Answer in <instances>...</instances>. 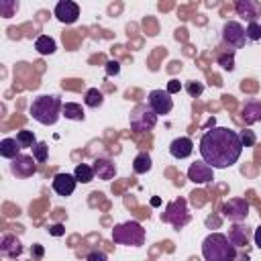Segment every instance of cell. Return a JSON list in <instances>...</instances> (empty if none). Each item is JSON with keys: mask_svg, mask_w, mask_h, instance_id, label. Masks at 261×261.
<instances>
[{"mask_svg": "<svg viewBox=\"0 0 261 261\" xmlns=\"http://www.w3.org/2000/svg\"><path fill=\"white\" fill-rule=\"evenodd\" d=\"M243 153V143L237 130L228 126H212L200 139L202 161L212 169H226L239 161Z\"/></svg>", "mask_w": 261, "mask_h": 261, "instance_id": "6da1fadb", "label": "cell"}, {"mask_svg": "<svg viewBox=\"0 0 261 261\" xmlns=\"http://www.w3.org/2000/svg\"><path fill=\"white\" fill-rule=\"evenodd\" d=\"M234 12L247 22H257V18L261 16V4L257 0H237Z\"/></svg>", "mask_w": 261, "mask_h": 261, "instance_id": "4fadbf2b", "label": "cell"}, {"mask_svg": "<svg viewBox=\"0 0 261 261\" xmlns=\"http://www.w3.org/2000/svg\"><path fill=\"white\" fill-rule=\"evenodd\" d=\"M86 261H108V257H106V253H102V251H92V253H88Z\"/></svg>", "mask_w": 261, "mask_h": 261, "instance_id": "d6a6232c", "label": "cell"}, {"mask_svg": "<svg viewBox=\"0 0 261 261\" xmlns=\"http://www.w3.org/2000/svg\"><path fill=\"white\" fill-rule=\"evenodd\" d=\"M253 241H255V245L261 249V224L255 228V232H253Z\"/></svg>", "mask_w": 261, "mask_h": 261, "instance_id": "74e56055", "label": "cell"}, {"mask_svg": "<svg viewBox=\"0 0 261 261\" xmlns=\"http://www.w3.org/2000/svg\"><path fill=\"white\" fill-rule=\"evenodd\" d=\"M222 39H224V43H226L228 47H234V49H239V47H243V45L247 43L245 29H243L241 22H237V20L224 22V27H222Z\"/></svg>", "mask_w": 261, "mask_h": 261, "instance_id": "9c48e42d", "label": "cell"}, {"mask_svg": "<svg viewBox=\"0 0 261 261\" xmlns=\"http://www.w3.org/2000/svg\"><path fill=\"white\" fill-rule=\"evenodd\" d=\"M179 88H181V84H179L177 80H169V84H167V92H169V94L179 92Z\"/></svg>", "mask_w": 261, "mask_h": 261, "instance_id": "d590c367", "label": "cell"}, {"mask_svg": "<svg viewBox=\"0 0 261 261\" xmlns=\"http://www.w3.org/2000/svg\"><path fill=\"white\" fill-rule=\"evenodd\" d=\"M10 171L16 175V177H31L37 173V159L31 157V155H24L20 153L18 157H14L10 161Z\"/></svg>", "mask_w": 261, "mask_h": 261, "instance_id": "30bf717a", "label": "cell"}, {"mask_svg": "<svg viewBox=\"0 0 261 261\" xmlns=\"http://www.w3.org/2000/svg\"><path fill=\"white\" fill-rule=\"evenodd\" d=\"M0 251L6 255V257H18L20 253H22V243H20V239H16L14 234H4L2 239H0Z\"/></svg>", "mask_w": 261, "mask_h": 261, "instance_id": "ac0fdd59", "label": "cell"}, {"mask_svg": "<svg viewBox=\"0 0 261 261\" xmlns=\"http://www.w3.org/2000/svg\"><path fill=\"white\" fill-rule=\"evenodd\" d=\"M192 151H194V143H192L190 137H177L169 145V153L175 159H186V157L192 155Z\"/></svg>", "mask_w": 261, "mask_h": 261, "instance_id": "9a60e30c", "label": "cell"}, {"mask_svg": "<svg viewBox=\"0 0 261 261\" xmlns=\"http://www.w3.org/2000/svg\"><path fill=\"white\" fill-rule=\"evenodd\" d=\"M202 257L204 261H234L237 247L228 241L222 232H210L202 243Z\"/></svg>", "mask_w": 261, "mask_h": 261, "instance_id": "3957f363", "label": "cell"}, {"mask_svg": "<svg viewBox=\"0 0 261 261\" xmlns=\"http://www.w3.org/2000/svg\"><path fill=\"white\" fill-rule=\"evenodd\" d=\"M112 241L116 245H128V247H141L145 243V228L137 220L120 222L112 228Z\"/></svg>", "mask_w": 261, "mask_h": 261, "instance_id": "277c9868", "label": "cell"}, {"mask_svg": "<svg viewBox=\"0 0 261 261\" xmlns=\"http://www.w3.org/2000/svg\"><path fill=\"white\" fill-rule=\"evenodd\" d=\"M188 179L194 184H210L214 179V169L204 161H194L188 167Z\"/></svg>", "mask_w": 261, "mask_h": 261, "instance_id": "7c38bea8", "label": "cell"}, {"mask_svg": "<svg viewBox=\"0 0 261 261\" xmlns=\"http://www.w3.org/2000/svg\"><path fill=\"white\" fill-rule=\"evenodd\" d=\"M241 116L247 124H255L261 120V100H247L243 110H241Z\"/></svg>", "mask_w": 261, "mask_h": 261, "instance_id": "d6986e66", "label": "cell"}, {"mask_svg": "<svg viewBox=\"0 0 261 261\" xmlns=\"http://www.w3.org/2000/svg\"><path fill=\"white\" fill-rule=\"evenodd\" d=\"M159 204H161L159 198H151V206H159Z\"/></svg>", "mask_w": 261, "mask_h": 261, "instance_id": "f35d334b", "label": "cell"}, {"mask_svg": "<svg viewBox=\"0 0 261 261\" xmlns=\"http://www.w3.org/2000/svg\"><path fill=\"white\" fill-rule=\"evenodd\" d=\"M118 71H120L118 61H108V63H106V73H108V75H116Z\"/></svg>", "mask_w": 261, "mask_h": 261, "instance_id": "836d02e7", "label": "cell"}, {"mask_svg": "<svg viewBox=\"0 0 261 261\" xmlns=\"http://www.w3.org/2000/svg\"><path fill=\"white\" fill-rule=\"evenodd\" d=\"M222 216L230 222H243L249 216V202L245 198H228L222 204Z\"/></svg>", "mask_w": 261, "mask_h": 261, "instance_id": "52a82bcc", "label": "cell"}, {"mask_svg": "<svg viewBox=\"0 0 261 261\" xmlns=\"http://www.w3.org/2000/svg\"><path fill=\"white\" fill-rule=\"evenodd\" d=\"M61 110H63V104H61V98L55 96V94H43V96H37L31 106H29V114L41 122V124H55L61 116Z\"/></svg>", "mask_w": 261, "mask_h": 261, "instance_id": "7a4b0ae2", "label": "cell"}, {"mask_svg": "<svg viewBox=\"0 0 261 261\" xmlns=\"http://www.w3.org/2000/svg\"><path fill=\"white\" fill-rule=\"evenodd\" d=\"M157 114L151 110L149 104H137L133 110H130V116H128V122H130V128L135 133H147V130H153L155 124H157Z\"/></svg>", "mask_w": 261, "mask_h": 261, "instance_id": "8992f818", "label": "cell"}, {"mask_svg": "<svg viewBox=\"0 0 261 261\" xmlns=\"http://www.w3.org/2000/svg\"><path fill=\"white\" fill-rule=\"evenodd\" d=\"M102 102H104V94L98 88H90L84 96V104L88 108H98V106H102Z\"/></svg>", "mask_w": 261, "mask_h": 261, "instance_id": "d4e9b609", "label": "cell"}, {"mask_svg": "<svg viewBox=\"0 0 261 261\" xmlns=\"http://www.w3.org/2000/svg\"><path fill=\"white\" fill-rule=\"evenodd\" d=\"M31 253H33V257H35V259H41V257L45 255V251H43V247H41V245H33V247H31Z\"/></svg>", "mask_w": 261, "mask_h": 261, "instance_id": "8d00e7d4", "label": "cell"}, {"mask_svg": "<svg viewBox=\"0 0 261 261\" xmlns=\"http://www.w3.org/2000/svg\"><path fill=\"white\" fill-rule=\"evenodd\" d=\"M20 143L16 141V139H10V137H6V139H2L0 141V155L4 157V159H14V157H18L20 155Z\"/></svg>", "mask_w": 261, "mask_h": 261, "instance_id": "ffe728a7", "label": "cell"}, {"mask_svg": "<svg viewBox=\"0 0 261 261\" xmlns=\"http://www.w3.org/2000/svg\"><path fill=\"white\" fill-rule=\"evenodd\" d=\"M239 137H241V143H243V147H253V145H255V141H257L255 133H253V130H249V128L241 130V133H239Z\"/></svg>", "mask_w": 261, "mask_h": 261, "instance_id": "1f68e13d", "label": "cell"}, {"mask_svg": "<svg viewBox=\"0 0 261 261\" xmlns=\"http://www.w3.org/2000/svg\"><path fill=\"white\" fill-rule=\"evenodd\" d=\"M14 10H18V2H14V0H2L0 2V12L4 18H10Z\"/></svg>", "mask_w": 261, "mask_h": 261, "instance_id": "f1b7e54d", "label": "cell"}, {"mask_svg": "<svg viewBox=\"0 0 261 261\" xmlns=\"http://www.w3.org/2000/svg\"><path fill=\"white\" fill-rule=\"evenodd\" d=\"M92 169H94V175H98V179H106V181L112 179L114 173H116V165H114V161H110V159H106V157H98V159H94Z\"/></svg>", "mask_w": 261, "mask_h": 261, "instance_id": "2e32d148", "label": "cell"}, {"mask_svg": "<svg viewBox=\"0 0 261 261\" xmlns=\"http://www.w3.org/2000/svg\"><path fill=\"white\" fill-rule=\"evenodd\" d=\"M228 241L239 249V247H247L249 245V241H251V232H249V228L247 226H243V224H239V222H234L230 228H228Z\"/></svg>", "mask_w": 261, "mask_h": 261, "instance_id": "e0dca14e", "label": "cell"}, {"mask_svg": "<svg viewBox=\"0 0 261 261\" xmlns=\"http://www.w3.org/2000/svg\"><path fill=\"white\" fill-rule=\"evenodd\" d=\"M16 141L20 143V147L22 149H33L35 145H37V139H35V133L33 130H18L16 133Z\"/></svg>", "mask_w": 261, "mask_h": 261, "instance_id": "484cf974", "label": "cell"}, {"mask_svg": "<svg viewBox=\"0 0 261 261\" xmlns=\"http://www.w3.org/2000/svg\"><path fill=\"white\" fill-rule=\"evenodd\" d=\"M186 92H188L192 98H198V96L204 92V84H202V82L192 80V82H188V84H186Z\"/></svg>", "mask_w": 261, "mask_h": 261, "instance_id": "4dcf8cb0", "label": "cell"}, {"mask_svg": "<svg viewBox=\"0 0 261 261\" xmlns=\"http://www.w3.org/2000/svg\"><path fill=\"white\" fill-rule=\"evenodd\" d=\"M49 234H53V237H61V234H65L63 224H51V226H49Z\"/></svg>", "mask_w": 261, "mask_h": 261, "instance_id": "e575fe53", "label": "cell"}, {"mask_svg": "<svg viewBox=\"0 0 261 261\" xmlns=\"http://www.w3.org/2000/svg\"><path fill=\"white\" fill-rule=\"evenodd\" d=\"M35 49L41 53V55H53L55 53V41L49 37V35H39L37 41H35Z\"/></svg>", "mask_w": 261, "mask_h": 261, "instance_id": "7402d4cb", "label": "cell"}, {"mask_svg": "<svg viewBox=\"0 0 261 261\" xmlns=\"http://www.w3.org/2000/svg\"><path fill=\"white\" fill-rule=\"evenodd\" d=\"M73 175H75V179L80 184H90L94 179V169L88 163H77L75 169H73Z\"/></svg>", "mask_w": 261, "mask_h": 261, "instance_id": "cb8c5ba5", "label": "cell"}, {"mask_svg": "<svg viewBox=\"0 0 261 261\" xmlns=\"http://www.w3.org/2000/svg\"><path fill=\"white\" fill-rule=\"evenodd\" d=\"M161 220L167 222V224H171L175 230L184 228V226L192 220L186 198H175V200H171V202L165 206V210L161 212Z\"/></svg>", "mask_w": 261, "mask_h": 261, "instance_id": "5b68a950", "label": "cell"}, {"mask_svg": "<svg viewBox=\"0 0 261 261\" xmlns=\"http://www.w3.org/2000/svg\"><path fill=\"white\" fill-rule=\"evenodd\" d=\"M245 35H247V41H259L261 39V24L259 22H249L247 29H245Z\"/></svg>", "mask_w": 261, "mask_h": 261, "instance_id": "83f0119b", "label": "cell"}, {"mask_svg": "<svg viewBox=\"0 0 261 261\" xmlns=\"http://www.w3.org/2000/svg\"><path fill=\"white\" fill-rule=\"evenodd\" d=\"M75 184H77V179L73 173H57L53 177V190L59 196H71L75 190Z\"/></svg>", "mask_w": 261, "mask_h": 261, "instance_id": "5bb4252c", "label": "cell"}, {"mask_svg": "<svg viewBox=\"0 0 261 261\" xmlns=\"http://www.w3.org/2000/svg\"><path fill=\"white\" fill-rule=\"evenodd\" d=\"M147 104L151 106V110L157 116L169 114L171 108H173V100H171V94L167 90H151L149 92V98H147Z\"/></svg>", "mask_w": 261, "mask_h": 261, "instance_id": "ba28073f", "label": "cell"}, {"mask_svg": "<svg viewBox=\"0 0 261 261\" xmlns=\"http://www.w3.org/2000/svg\"><path fill=\"white\" fill-rule=\"evenodd\" d=\"M61 116L69 118V120H84L86 118V112L82 108V104H75V102H65L63 104V110H61Z\"/></svg>", "mask_w": 261, "mask_h": 261, "instance_id": "44dd1931", "label": "cell"}, {"mask_svg": "<svg viewBox=\"0 0 261 261\" xmlns=\"http://www.w3.org/2000/svg\"><path fill=\"white\" fill-rule=\"evenodd\" d=\"M151 167H153V161H151V155H149L147 151L139 153V155L133 159V171H135V173H147Z\"/></svg>", "mask_w": 261, "mask_h": 261, "instance_id": "603a6c76", "label": "cell"}, {"mask_svg": "<svg viewBox=\"0 0 261 261\" xmlns=\"http://www.w3.org/2000/svg\"><path fill=\"white\" fill-rule=\"evenodd\" d=\"M47 153H49V145H47L45 141H41V143H37V145L33 147V157L37 159V163L47 161Z\"/></svg>", "mask_w": 261, "mask_h": 261, "instance_id": "4316f807", "label": "cell"}, {"mask_svg": "<svg viewBox=\"0 0 261 261\" xmlns=\"http://www.w3.org/2000/svg\"><path fill=\"white\" fill-rule=\"evenodd\" d=\"M218 65L226 71H232L234 69V51L228 55H218Z\"/></svg>", "mask_w": 261, "mask_h": 261, "instance_id": "f546056e", "label": "cell"}, {"mask_svg": "<svg viewBox=\"0 0 261 261\" xmlns=\"http://www.w3.org/2000/svg\"><path fill=\"white\" fill-rule=\"evenodd\" d=\"M53 14L57 16L59 22H63V24H71V22H75L77 16H80V6H77L75 2H71V0H61V2L55 4Z\"/></svg>", "mask_w": 261, "mask_h": 261, "instance_id": "8fae6325", "label": "cell"}]
</instances>
